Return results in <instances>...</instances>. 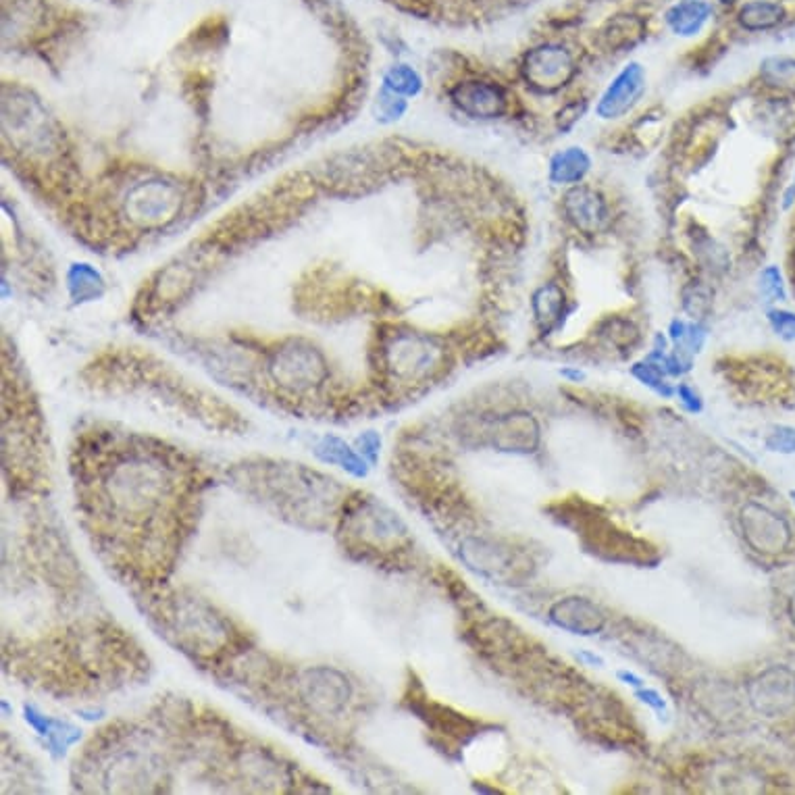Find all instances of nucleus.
<instances>
[{
  "label": "nucleus",
  "mask_w": 795,
  "mask_h": 795,
  "mask_svg": "<svg viewBox=\"0 0 795 795\" xmlns=\"http://www.w3.org/2000/svg\"><path fill=\"white\" fill-rule=\"evenodd\" d=\"M173 469L155 452H130L100 483L98 506L121 523L152 525L173 494Z\"/></svg>",
  "instance_id": "obj_1"
},
{
  "label": "nucleus",
  "mask_w": 795,
  "mask_h": 795,
  "mask_svg": "<svg viewBox=\"0 0 795 795\" xmlns=\"http://www.w3.org/2000/svg\"><path fill=\"white\" fill-rule=\"evenodd\" d=\"M173 629L179 644L194 652L207 654L219 650L229 639V625L207 602L196 598L177 600L171 612Z\"/></svg>",
  "instance_id": "obj_2"
},
{
  "label": "nucleus",
  "mask_w": 795,
  "mask_h": 795,
  "mask_svg": "<svg viewBox=\"0 0 795 795\" xmlns=\"http://www.w3.org/2000/svg\"><path fill=\"white\" fill-rule=\"evenodd\" d=\"M577 71L579 65L575 55L567 46L556 42H546L527 50L521 63L525 84L540 94H554L567 88L575 80Z\"/></svg>",
  "instance_id": "obj_3"
},
{
  "label": "nucleus",
  "mask_w": 795,
  "mask_h": 795,
  "mask_svg": "<svg viewBox=\"0 0 795 795\" xmlns=\"http://www.w3.org/2000/svg\"><path fill=\"white\" fill-rule=\"evenodd\" d=\"M300 700L317 716H340L352 698V685L331 666L306 669L298 681Z\"/></svg>",
  "instance_id": "obj_4"
},
{
  "label": "nucleus",
  "mask_w": 795,
  "mask_h": 795,
  "mask_svg": "<svg viewBox=\"0 0 795 795\" xmlns=\"http://www.w3.org/2000/svg\"><path fill=\"white\" fill-rule=\"evenodd\" d=\"M346 533L365 548H383L396 542L404 533V525L388 508L375 502H361L344 515Z\"/></svg>",
  "instance_id": "obj_5"
},
{
  "label": "nucleus",
  "mask_w": 795,
  "mask_h": 795,
  "mask_svg": "<svg viewBox=\"0 0 795 795\" xmlns=\"http://www.w3.org/2000/svg\"><path fill=\"white\" fill-rule=\"evenodd\" d=\"M388 369L406 381H419L438 371L442 348L421 336H400L386 350Z\"/></svg>",
  "instance_id": "obj_6"
},
{
  "label": "nucleus",
  "mask_w": 795,
  "mask_h": 795,
  "mask_svg": "<svg viewBox=\"0 0 795 795\" xmlns=\"http://www.w3.org/2000/svg\"><path fill=\"white\" fill-rule=\"evenodd\" d=\"M562 215L579 234L594 236L610 223V204L600 190L577 184L562 196Z\"/></svg>",
  "instance_id": "obj_7"
},
{
  "label": "nucleus",
  "mask_w": 795,
  "mask_h": 795,
  "mask_svg": "<svg viewBox=\"0 0 795 795\" xmlns=\"http://www.w3.org/2000/svg\"><path fill=\"white\" fill-rule=\"evenodd\" d=\"M271 375L286 390L304 392L323 381L325 365L315 350L292 346L275 354L271 361Z\"/></svg>",
  "instance_id": "obj_8"
},
{
  "label": "nucleus",
  "mask_w": 795,
  "mask_h": 795,
  "mask_svg": "<svg viewBox=\"0 0 795 795\" xmlns=\"http://www.w3.org/2000/svg\"><path fill=\"white\" fill-rule=\"evenodd\" d=\"M646 88H648V78L644 65L641 63L625 65L617 73V78H614L602 92L596 105V115L606 121L625 117L639 105L641 98L646 94Z\"/></svg>",
  "instance_id": "obj_9"
},
{
  "label": "nucleus",
  "mask_w": 795,
  "mask_h": 795,
  "mask_svg": "<svg viewBox=\"0 0 795 795\" xmlns=\"http://www.w3.org/2000/svg\"><path fill=\"white\" fill-rule=\"evenodd\" d=\"M454 105L473 119H498L510 111L508 90L492 80H469L452 90Z\"/></svg>",
  "instance_id": "obj_10"
},
{
  "label": "nucleus",
  "mask_w": 795,
  "mask_h": 795,
  "mask_svg": "<svg viewBox=\"0 0 795 795\" xmlns=\"http://www.w3.org/2000/svg\"><path fill=\"white\" fill-rule=\"evenodd\" d=\"M550 619L560 629L575 635H594L604 627V614L587 598H564L550 610Z\"/></svg>",
  "instance_id": "obj_11"
},
{
  "label": "nucleus",
  "mask_w": 795,
  "mask_h": 795,
  "mask_svg": "<svg viewBox=\"0 0 795 795\" xmlns=\"http://www.w3.org/2000/svg\"><path fill=\"white\" fill-rule=\"evenodd\" d=\"M589 171H592V157L581 146H569L554 152L548 163V179L554 186L562 188L583 184Z\"/></svg>",
  "instance_id": "obj_12"
},
{
  "label": "nucleus",
  "mask_w": 795,
  "mask_h": 795,
  "mask_svg": "<svg viewBox=\"0 0 795 795\" xmlns=\"http://www.w3.org/2000/svg\"><path fill=\"white\" fill-rule=\"evenodd\" d=\"M531 309L542 331H552L562 323V317L567 315V292H564L558 281H548V284L533 292Z\"/></svg>",
  "instance_id": "obj_13"
},
{
  "label": "nucleus",
  "mask_w": 795,
  "mask_h": 795,
  "mask_svg": "<svg viewBox=\"0 0 795 795\" xmlns=\"http://www.w3.org/2000/svg\"><path fill=\"white\" fill-rule=\"evenodd\" d=\"M537 431L531 415H508L496 425L494 444L512 452H529L537 444Z\"/></svg>",
  "instance_id": "obj_14"
},
{
  "label": "nucleus",
  "mask_w": 795,
  "mask_h": 795,
  "mask_svg": "<svg viewBox=\"0 0 795 795\" xmlns=\"http://www.w3.org/2000/svg\"><path fill=\"white\" fill-rule=\"evenodd\" d=\"M712 17V7L706 0H683L666 11V25L681 38L698 36L708 19Z\"/></svg>",
  "instance_id": "obj_15"
},
{
  "label": "nucleus",
  "mask_w": 795,
  "mask_h": 795,
  "mask_svg": "<svg viewBox=\"0 0 795 795\" xmlns=\"http://www.w3.org/2000/svg\"><path fill=\"white\" fill-rule=\"evenodd\" d=\"M315 454L323 463L338 465L354 477H365L369 473V460L361 452L352 450L344 440L333 438V435H327L315 446Z\"/></svg>",
  "instance_id": "obj_16"
},
{
  "label": "nucleus",
  "mask_w": 795,
  "mask_h": 795,
  "mask_svg": "<svg viewBox=\"0 0 795 795\" xmlns=\"http://www.w3.org/2000/svg\"><path fill=\"white\" fill-rule=\"evenodd\" d=\"M787 11L773 0H750L737 13V23L746 32H768L785 21Z\"/></svg>",
  "instance_id": "obj_17"
},
{
  "label": "nucleus",
  "mask_w": 795,
  "mask_h": 795,
  "mask_svg": "<svg viewBox=\"0 0 795 795\" xmlns=\"http://www.w3.org/2000/svg\"><path fill=\"white\" fill-rule=\"evenodd\" d=\"M602 36L612 53H621L644 38V21L633 15H617L606 23Z\"/></svg>",
  "instance_id": "obj_18"
},
{
  "label": "nucleus",
  "mask_w": 795,
  "mask_h": 795,
  "mask_svg": "<svg viewBox=\"0 0 795 795\" xmlns=\"http://www.w3.org/2000/svg\"><path fill=\"white\" fill-rule=\"evenodd\" d=\"M760 82L775 94L795 92V59L768 57L760 63Z\"/></svg>",
  "instance_id": "obj_19"
},
{
  "label": "nucleus",
  "mask_w": 795,
  "mask_h": 795,
  "mask_svg": "<svg viewBox=\"0 0 795 795\" xmlns=\"http://www.w3.org/2000/svg\"><path fill=\"white\" fill-rule=\"evenodd\" d=\"M631 373H633V377L637 379V381H641L644 383L646 388H650L652 392H656L658 396H664V398H673V394H675V388H671V383H669V375L664 373V369L658 365V363H654V361H650V358L646 356L644 361L641 363H637V365H633L631 367Z\"/></svg>",
  "instance_id": "obj_20"
},
{
  "label": "nucleus",
  "mask_w": 795,
  "mask_h": 795,
  "mask_svg": "<svg viewBox=\"0 0 795 795\" xmlns=\"http://www.w3.org/2000/svg\"><path fill=\"white\" fill-rule=\"evenodd\" d=\"M683 306L691 319L702 321L712 306V290L704 286L702 281H694V284L683 290Z\"/></svg>",
  "instance_id": "obj_21"
},
{
  "label": "nucleus",
  "mask_w": 795,
  "mask_h": 795,
  "mask_svg": "<svg viewBox=\"0 0 795 795\" xmlns=\"http://www.w3.org/2000/svg\"><path fill=\"white\" fill-rule=\"evenodd\" d=\"M80 737H82V731L78 727H73L63 721H55L53 718V725H50L44 739L48 743L50 752H53L55 756H63L75 741H80Z\"/></svg>",
  "instance_id": "obj_22"
},
{
  "label": "nucleus",
  "mask_w": 795,
  "mask_h": 795,
  "mask_svg": "<svg viewBox=\"0 0 795 795\" xmlns=\"http://www.w3.org/2000/svg\"><path fill=\"white\" fill-rule=\"evenodd\" d=\"M760 294L766 298V302H785L787 300V286L783 273L777 265H768L760 271Z\"/></svg>",
  "instance_id": "obj_23"
},
{
  "label": "nucleus",
  "mask_w": 795,
  "mask_h": 795,
  "mask_svg": "<svg viewBox=\"0 0 795 795\" xmlns=\"http://www.w3.org/2000/svg\"><path fill=\"white\" fill-rule=\"evenodd\" d=\"M766 319L781 340H785V342L795 340V313L785 311V309H771L768 311Z\"/></svg>",
  "instance_id": "obj_24"
},
{
  "label": "nucleus",
  "mask_w": 795,
  "mask_h": 795,
  "mask_svg": "<svg viewBox=\"0 0 795 795\" xmlns=\"http://www.w3.org/2000/svg\"><path fill=\"white\" fill-rule=\"evenodd\" d=\"M585 111H587V100H585V98H577V100L567 102V105H562V109H560L558 115H556L558 130H562V132L571 130V127H573L577 121H581V117L585 115Z\"/></svg>",
  "instance_id": "obj_25"
},
{
  "label": "nucleus",
  "mask_w": 795,
  "mask_h": 795,
  "mask_svg": "<svg viewBox=\"0 0 795 795\" xmlns=\"http://www.w3.org/2000/svg\"><path fill=\"white\" fill-rule=\"evenodd\" d=\"M766 448L773 452L793 454L795 452V427H777L766 440Z\"/></svg>",
  "instance_id": "obj_26"
},
{
  "label": "nucleus",
  "mask_w": 795,
  "mask_h": 795,
  "mask_svg": "<svg viewBox=\"0 0 795 795\" xmlns=\"http://www.w3.org/2000/svg\"><path fill=\"white\" fill-rule=\"evenodd\" d=\"M390 84H392L394 88H398L400 92L415 94V92L419 90V86H421V80H419V75H417L413 69H408V67H396V69L390 73Z\"/></svg>",
  "instance_id": "obj_27"
},
{
  "label": "nucleus",
  "mask_w": 795,
  "mask_h": 795,
  "mask_svg": "<svg viewBox=\"0 0 795 795\" xmlns=\"http://www.w3.org/2000/svg\"><path fill=\"white\" fill-rule=\"evenodd\" d=\"M675 394L681 400L685 410H689V413H700L704 402H702V396L694 388L687 386V383H679V386L675 388Z\"/></svg>",
  "instance_id": "obj_28"
},
{
  "label": "nucleus",
  "mask_w": 795,
  "mask_h": 795,
  "mask_svg": "<svg viewBox=\"0 0 795 795\" xmlns=\"http://www.w3.org/2000/svg\"><path fill=\"white\" fill-rule=\"evenodd\" d=\"M635 696L644 702L646 706H650L652 710H656L658 714H662V716H666V712H669V706H666V700L658 694L656 689H650V687H639V689H635Z\"/></svg>",
  "instance_id": "obj_29"
},
{
  "label": "nucleus",
  "mask_w": 795,
  "mask_h": 795,
  "mask_svg": "<svg viewBox=\"0 0 795 795\" xmlns=\"http://www.w3.org/2000/svg\"><path fill=\"white\" fill-rule=\"evenodd\" d=\"M358 452H361L369 463H375L377 460V456H379V448H381V440H379V435L377 433H373V431H369V433H365L361 440H358Z\"/></svg>",
  "instance_id": "obj_30"
},
{
  "label": "nucleus",
  "mask_w": 795,
  "mask_h": 795,
  "mask_svg": "<svg viewBox=\"0 0 795 795\" xmlns=\"http://www.w3.org/2000/svg\"><path fill=\"white\" fill-rule=\"evenodd\" d=\"M619 679H621L623 683L635 687V689H639V687H644V685H646L644 679L637 677V675H633V673H629V671H619Z\"/></svg>",
  "instance_id": "obj_31"
},
{
  "label": "nucleus",
  "mask_w": 795,
  "mask_h": 795,
  "mask_svg": "<svg viewBox=\"0 0 795 795\" xmlns=\"http://www.w3.org/2000/svg\"><path fill=\"white\" fill-rule=\"evenodd\" d=\"M560 375L567 377V379H573V381H581L585 377L583 371H579V369H562Z\"/></svg>",
  "instance_id": "obj_32"
},
{
  "label": "nucleus",
  "mask_w": 795,
  "mask_h": 795,
  "mask_svg": "<svg viewBox=\"0 0 795 795\" xmlns=\"http://www.w3.org/2000/svg\"><path fill=\"white\" fill-rule=\"evenodd\" d=\"M579 656H581V658H583L585 662H589V664H594V666H596V664H598V666H602V664H604V660H602L600 656L592 654V652H581Z\"/></svg>",
  "instance_id": "obj_33"
},
{
  "label": "nucleus",
  "mask_w": 795,
  "mask_h": 795,
  "mask_svg": "<svg viewBox=\"0 0 795 795\" xmlns=\"http://www.w3.org/2000/svg\"><path fill=\"white\" fill-rule=\"evenodd\" d=\"M721 3H723L725 7H733V5H737V0H721Z\"/></svg>",
  "instance_id": "obj_34"
},
{
  "label": "nucleus",
  "mask_w": 795,
  "mask_h": 795,
  "mask_svg": "<svg viewBox=\"0 0 795 795\" xmlns=\"http://www.w3.org/2000/svg\"><path fill=\"white\" fill-rule=\"evenodd\" d=\"M791 498H793V502H795V492H793V494H791Z\"/></svg>",
  "instance_id": "obj_35"
}]
</instances>
